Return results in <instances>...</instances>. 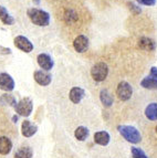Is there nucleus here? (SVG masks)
<instances>
[{"label":"nucleus","mask_w":157,"mask_h":158,"mask_svg":"<svg viewBox=\"0 0 157 158\" xmlns=\"http://www.w3.org/2000/svg\"><path fill=\"white\" fill-rule=\"evenodd\" d=\"M27 15L32 23L39 27H47L50 23V15L47 11L39 8H30L27 11Z\"/></svg>","instance_id":"nucleus-1"},{"label":"nucleus","mask_w":157,"mask_h":158,"mask_svg":"<svg viewBox=\"0 0 157 158\" xmlns=\"http://www.w3.org/2000/svg\"><path fill=\"white\" fill-rule=\"evenodd\" d=\"M117 131L128 143L138 144L142 140V135L136 127L129 126V125H120L117 126Z\"/></svg>","instance_id":"nucleus-2"},{"label":"nucleus","mask_w":157,"mask_h":158,"mask_svg":"<svg viewBox=\"0 0 157 158\" xmlns=\"http://www.w3.org/2000/svg\"><path fill=\"white\" fill-rule=\"evenodd\" d=\"M15 111L17 115L23 116V117H29L33 111V103L30 98H21L15 106Z\"/></svg>","instance_id":"nucleus-3"},{"label":"nucleus","mask_w":157,"mask_h":158,"mask_svg":"<svg viewBox=\"0 0 157 158\" xmlns=\"http://www.w3.org/2000/svg\"><path fill=\"white\" fill-rule=\"evenodd\" d=\"M108 75V66L104 62H99L91 69V77L96 82H103Z\"/></svg>","instance_id":"nucleus-4"},{"label":"nucleus","mask_w":157,"mask_h":158,"mask_svg":"<svg viewBox=\"0 0 157 158\" xmlns=\"http://www.w3.org/2000/svg\"><path fill=\"white\" fill-rule=\"evenodd\" d=\"M116 95L123 102L128 101L132 98V95H133V89H132L131 84L126 81L120 82L117 87H116Z\"/></svg>","instance_id":"nucleus-5"},{"label":"nucleus","mask_w":157,"mask_h":158,"mask_svg":"<svg viewBox=\"0 0 157 158\" xmlns=\"http://www.w3.org/2000/svg\"><path fill=\"white\" fill-rule=\"evenodd\" d=\"M13 43L16 45V48H18L19 50H21L24 53H30L33 50V44L28 38L23 37V35H18L15 38Z\"/></svg>","instance_id":"nucleus-6"},{"label":"nucleus","mask_w":157,"mask_h":158,"mask_svg":"<svg viewBox=\"0 0 157 158\" xmlns=\"http://www.w3.org/2000/svg\"><path fill=\"white\" fill-rule=\"evenodd\" d=\"M15 89V81L8 73H0V90L11 92Z\"/></svg>","instance_id":"nucleus-7"},{"label":"nucleus","mask_w":157,"mask_h":158,"mask_svg":"<svg viewBox=\"0 0 157 158\" xmlns=\"http://www.w3.org/2000/svg\"><path fill=\"white\" fill-rule=\"evenodd\" d=\"M33 79L41 86H48L52 81V77L43 70H38L33 73Z\"/></svg>","instance_id":"nucleus-8"},{"label":"nucleus","mask_w":157,"mask_h":158,"mask_svg":"<svg viewBox=\"0 0 157 158\" xmlns=\"http://www.w3.org/2000/svg\"><path fill=\"white\" fill-rule=\"evenodd\" d=\"M73 48L74 50L78 53H83L87 50L89 48V39L83 34H80L74 39L73 41Z\"/></svg>","instance_id":"nucleus-9"},{"label":"nucleus","mask_w":157,"mask_h":158,"mask_svg":"<svg viewBox=\"0 0 157 158\" xmlns=\"http://www.w3.org/2000/svg\"><path fill=\"white\" fill-rule=\"evenodd\" d=\"M38 64L41 69H43L45 71H50L52 70L53 65H54V62H53L52 58L47 54V53H41L37 56Z\"/></svg>","instance_id":"nucleus-10"},{"label":"nucleus","mask_w":157,"mask_h":158,"mask_svg":"<svg viewBox=\"0 0 157 158\" xmlns=\"http://www.w3.org/2000/svg\"><path fill=\"white\" fill-rule=\"evenodd\" d=\"M38 131V126L37 125L32 124L31 122L26 119L23 121L22 125H21V134L23 137H31L33 136Z\"/></svg>","instance_id":"nucleus-11"},{"label":"nucleus","mask_w":157,"mask_h":158,"mask_svg":"<svg viewBox=\"0 0 157 158\" xmlns=\"http://www.w3.org/2000/svg\"><path fill=\"white\" fill-rule=\"evenodd\" d=\"M84 95H85V92H84L83 89L81 87H72L70 91V94H69V98L72 103L74 104H78V103L81 102L82 98H84Z\"/></svg>","instance_id":"nucleus-12"},{"label":"nucleus","mask_w":157,"mask_h":158,"mask_svg":"<svg viewBox=\"0 0 157 158\" xmlns=\"http://www.w3.org/2000/svg\"><path fill=\"white\" fill-rule=\"evenodd\" d=\"M138 48L144 51H154L156 49V42L151 38L143 37L138 40Z\"/></svg>","instance_id":"nucleus-13"},{"label":"nucleus","mask_w":157,"mask_h":158,"mask_svg":"<svg viewBox=\"0 0 157 158\" xmlns=\"http://www.w3.org/2000/svg\"><path fill=\"white\" fill-rule=\"evenodd\" d=\"M111 139V136L108 132L105 131H101V132H96L94 134V143L97 145L101 146H106L108 145Z\"/></svg>","instance_id":"nucleus-14"},{"label":"nucleus","mask_w":157,"mask_h":158,"mask_svg":"<svg viewBox=\"0 0 157 158\" xmlns=\"http://www.w3.org/2000/svg\"><path fill=\"white\" fill-rule=\"evenodd\" d=\"M12 149V142L8 137H0V155H8Z\"/></svg>","instance_id":"nucleus-15"},{"label":"nucleus","mask_w":157,"mask_h":158,"mask_svg":"<svg viewBox=\"0 0 157 158\" xmlns=\"http://www.w3.org/2000/svg\"><path fill=\"white\" fill-rule=\"evenodd\" d=\"M0 20L6 26H12L15 24V18L7 11L3 6H0Z\"/></svg>","instance_id":"nucleus-16"},{"label":"nucleus","mask_w":157,"mask_h":158,"mask_svg":"<svg viewBox=\"0 0 157 158\" xmlns=\"http://www.w3.org/2000/svg\"><path fill=\"white\" fill-rule=\"evenodd\" d=\"M100 100H101L104 107H111L113 102H114L112 94L108 90H105V89L101 90V92H100Z\"/></svg>","instance_id":"nucleus-17"},{"label":"nucleus","mask_w":157,"mask_h":158,"mask_svg":"<svg viewBox=\"0 0 157 158\" xmlns=\"http://www.w3.org/2000/svg\"><path fill=\"white\" fill-rule=\"evenodd\" d=\"M145 116L149 121H157V103H151L146 106Z\"/></svg>","instance_id":"nucleus-18"},{"label":"nucleus","mask_w":157,"mask_h":158,"mask_svg":"<svg viewBox=\"0 0 157 158\" xmlns=\"http://www.w3.org/2000/svg\"><path fill=\"white\" fill-rule=\"evenodd\" d=\"M141 86H143L146 90H157V79L152 77H146L142 80Z\"/></svg>","instance_id":"nucleus-19"},{"label":"nucleus","mask_w":157,"mask_h":158,"mask_svg":"<svg viewBox=\"0 0 157 158\" xmlns=\"http://www.w3.org/2000/svg\"><path fill=\"white\" fill-rule=\"evenodd\" d=\"M33 156V152H32L31 147H20L16 153H15V156L13 158H32Z\"/></svg>","instance_id":"nucleus-20"},{"label":"nucleus","mask_w":157,"mask_h":158,"mask_svg":"<svg viewBox=\"0 0 157 158\" xmlns=\"http://www.w3.org/2000/svg\"><path fill=\"white\" fill-rule=\"evenodd\" d=\"M89 129L87 127L84 126H78V128L75 129V132H74V136L80 142H84V140L87 139V136H89Z\"/></svg>","instance_id":"nucleus-21"},{"label":"nucleus","mask_w":157,"mask_h":158,"mask_svg":"<svg viewBox=\"0 0 157 158\" xmlns=\"http://www.w3.org/2000/svg\"><path fill=\"white\" fill-rule=\"evenodd\" d=\"M0 102H1V104H3V105L12 106V107H15L17 104V100L15 98V96L11 94H8V93L2 94L0 96Z\"/></svg>","instance_id":"nucleus-22"},{"label":"nucleus","mask_w":157,"mask_h":158,"mask_svg":"<svg viewBox=\"0 0 157 158\" xmlns=\"http://www.w3.org/2000/svg\"><path fill=\"white\" fill-rule=\"evenodd\" d=\"M64 20H66L68 23H72V22H75L78 20V15L74 10L72 9H69L64 12Z\"/></svg>","instance_id":"nucleus-23"},{"label":"nucleus","mask_w":157,"mask_h":158,"mask_svg":"<svg viewBox=\"0 0 157 158\" xmlns=\"http://www.w3.org/2000/svg\"><path fill=\"white\" fill-rule=\"evenodd\" d=\"M132 157L133 158H148L146 156V154L138 147H132Z\"/></svg>","instance_id":"nucleus-24"},{"label":"nucleus","mask_w":157,"mask_h":158,"mask_svg":"<svg viewBox=\"0 0 157 158\" xmlns=\"http://www.w3.org/2000/svg\"><path fill=\"white\" fill-rule=\"evenodd\" d=\"M127 6H128V9H129V10H131L133 13H135V15H138V13L142 12L141 7H138V6L135 5L134 2H131V1H128Z\"/></svg>","instance_id":"nucleus-25"},{"label":"nucleus","mask_w":157,"mask_h":158,"mask_svg":"<svg viewBox=\"0 0 157 158\" xmlns=\"http://www.w3.org/2000/svg\"><path fill=\"white\" fill-rule=\"evenodd\" d=\"M136 2L141 6H148V7H153L156 5V0H136Z\"/></svg>","instance_id":"nucleus-26"},{"label":"nucleus","mask_w":157,"mask_h":158,"mask_svg":"<svg viewBox=\"0 0 157 158\" xmlns=\"http://www.w3.org/2000/svg\"><path fill=\"white\" fill-rule=\"evenodd\" d=\"M0 54H11V50L9 48L0 47Z\"/></svg>","instance_id":"nucleus-27"},{"label":"nucleus","mask_w":157,"mask_h":158,"mask_svg":"<svg viewBox=\"0 0 157 158\" xmlns=\"http://www.w3.org/2000/svg\"><path fill=\"white\" fill-rule=\"evenodd\" d=\"M151 77H154V79H157V66H153L151 69Z\"/></svg>","instance_id":"nucleus-28"},{"label":"nucleus","mask_w":157,"mask_h":158,"mask_svg":"<svg viewBox=\"0 0 157 158\" xmlns=\"http://www.w3.org/2000/svg\"><path fill=\"white\" fill-rule=\"evenodd\" d=\"M18 119H19V116L17 115H13L12 116V123H15V124H17V122H18Z\"/></svg>","instance_id":"nucleus-29"},{"label":"nucleus","mask_w":157,"mask_h":158,"mask_svg":"<svg viewBox=\"0 0 157 158\" xmlns=\"http://www.w3.org/2000/svg\"><path fill=\"white\" fill-rule=\"evenodd\" d=\"M32 1H33V3L36 6H39L40 5V1H41V0H32Z\"/></svg>","instance_id":"nucleus-30"},{"label":"nucleus","mask_w":157,"mask_h":158,"mask_svg":"<svg viewBox=\"0 0 157 158\" xmlns=\"http://www.w3.org/2000/svg\"><path fill=\"white\" fill-rule=\"evenodd\" d=\"M155 129H156V134H157V126H156V128H155Z\"/></svg>","instance_id":"nucleus-31"}]
</instances>
